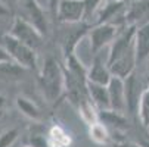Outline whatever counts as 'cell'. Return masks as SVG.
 <instances>
[{
    "mask_svg": "<svg viewBox=\"0 0 149 147\" xmlns=\"http://www.w3.org/2000/svg\"><path fill=\"white\" fill-rule=\"evenodd\" d=\"M9 34L13 35L15 38H18L19 41L25 43L27 46L33 47L34 50H38L41 47V44H43V40H45V35L24 16H15L13 18Z\"/></svg>",
    "mask_w": 149,
    "mask_h": 147,
    "instance_id": "obj_6",
    "label": "cell"
},
{
    "mask_svg": "<svg viewBox=\"0 0 149 147\" xmlns=\"http://www.w3.org/2000/svg\"><path fill=\"white\" fill-rule=\"evenodd\" d=\"M136 27H124L117 38L112 41L108 63L112 75L120 78H127L130 74L136 71L137 66V56H136Z\"/></svg>",
    "mask_w": 149,
    "mask_h": 147,
    "instance_id": "obj_1",
    "label": "cell"
},
{
    "mask_svg": "<svg viewBox=\"0 0 149 147\" xmlns=\"http://www.w3.org/2000/svg\"><path fill=\"white\" fill-rule=\"evenodd\" d=\"M25 147H31V146H25Z\"/></svg>",
    "mask_w": 149,
    "mask_h": 147,
    "instance_id": "obj_30",
    "label": "cell"
},
{
    "mask_svg": "<svg viewBox=\"0 0 149 147\" xmlns=\"http://www.w3.org/2000/svg\"><path fill=\"white\" fill-rule=\"evenodd\" d=\"M89 137L95 144L99 146H109L112 144V134L111 130L100 121L89 125Z\"/></svg>",
    "mask_w": 149,
    "mask_h": 147,
    "instance_id": "obj_17",
    "label": "cell"
},
{
    "mask_svg": "<svg viewBox=\"0 0 149 147\" xmlns=\"http://www.w3.org/2000/svg\"><path fill=\"white\" fill-rule=\"evenodd\" d=\"M10 60H12V57H10L9 52L6 50V47L5 46H0V65L6 63V62H10Z\"/></svg>",
    "mask_w": 149,
    "mask_h": 147,
    "instance_id": "obj_25",
    "label": "cell"
},
{
    "mask_svg": "<svg viewBox=\"0 0 149 147\" xmlns=\"http://www.w3.org/2000/svg\"><path fill=\"white\" fill-rule=\"evenodd\" d=\"M136 56H137V65L145 62L149 57V24L136 28Z\"/></svg>",
    "mask_w": 149,
    "mask_h": 147,
    "instance_id": "obj_15",
    "label": "cell"
},
{
    "mask_svg": "<svg viewBox=\"0 0 149 147\" xmlns=\"http://www.w3.org/2000/svg\"><path fill=\"white\" fill-rule=\"evenodd\" d=\"M15 104H16L18 110H21V113L24 116H27L33 121H38L41 118V112H40L38 106L31 99H28L25 96H18L15 100Z\"/></svg>",
    "mask_w": 149,
    "mask_h": 147,
    "instance_id": "obj_18",
    "label": "cell"
},
{
    "mask_svg": "<svg viewBox=\"0 0 149 147\" xmlns=\"http://www.w3.org/2000/svg\"><path fill=\"white\" fill-rule=\"evenodd\" d=\"M56 21L59 24H75L87 21V8L84 0H61Z\"/></svg>",
    "mask_w": 149,
    "mask_h": 147,
    "instance_id": "obj_8",
    "label": "cell"
},
{
    "mask_svg": "<svg viewBox=\"0 0 149 147\" xmlns=\"http://www.w3.org/2000/svg\"><path fill=\"white\" fill-rule=\"evenodd\" d=\"M19 135V131L16 128H10V130H6L0 134V147H10L16 138Z\"/></svg>",
    "mask_w": 149,
    "mask_h": 147,
    "instance_id": "obj_22",
    "label": "cell"
},
{
    "mask_svg": "<svg viewBox=\"0 0 149 147\" xmlns=\"http://www.w3.org/2000/svg\"><path fill=\"white\" fill-rule=\"evenodd\" d=\"M124 86H125V99H127V112L137 116L139 103L146 88V82H143L137 75V72L134 71L127 78H124Z\"/></svg>",
    "mask_w": 149,
    "mask_h": 147,
    "instance_id": "obj_9",
    "label": "cell"
},
{
    "mask_svg": "<svg viewBox=\"0 0 149 147\" xmlns=\"http://www.w3.org/2000/svg\"><path fill=\"white\" fill-rule=\"evenodd\" d=\"M89 96H90V100L93 101V104L97 108L99 112L111 109V99H109L108 86L89 82Z\"/></svg>",
    "mask_w": 149,
    "mask_h": 147,
    "instance_id": "obj_14",
    "label": "cell"
},
{
    "mask_svg": "<svg viewBox=\"0 0 149 147\" xmlns=\"http://www.w3.org/2000/svg\"><path fill=\"white\" fill-rule=\"evenodd\" d=\"M22 8H24V18L28 19L30 22L43 34L45 37L49 32V21L46 18L45 10L41 9L37 0H22Z\"/></svg>",
    "mask_w": 149,
    "mask_h": 147,
    "instance_id": "obj_10",
    "label": "cell"
},
{
    "mask_svg": "<svg viewBox=\"0 0 149 147\" xmlns=\"http://www.w3.org/2000/svg\"><path fill=\"white\" fill-rule=\"evenodd\" d=\"M112 72L106 62L100 59L99 55H95V59L92 62V66L87 71V79L89 82L102 84V86H108L109 81L112 79Z\"/></svg>",
    "mask_w": 149,
    "mask_h": 147,
    "instance_id": "obj_13",
    "label": "cell"
},
{
    "mask_svg": "<svg viewBox=\"0 0 149 147\" xmlns=\"http://www.w3.org/2000/svg\"><path fill=\"white\" fill-rule=\"evenodd\" d=\"M30 146L31 147H52L49 134H45L43 131H34L30 135Z\"/></svg>",
    "mask_w": 149,
    "mask_h": 147,
    "instance_id": "obj_21",
    "label": "cell"
},
{
    "mask_svg": "<svg viewBox=\"0 0 149 147\" xmlns=\"http://www.w3.org/2000/svg\"><path fill=\"white\" fill-rule=\"evenodd\" d=\"M38 84L45 99L55 104L65 96V75L63 65L55 57H47L38 72Z\"/></svg>",
    "mask_w": 149,
    "mask_h": 147,
    "instance_id": "obj_2",
    "label": "cell"
},
{
    "mask_svg": "<svg viewBox=\"0 0 149 147\" xmlns=\"http://www.w3.org/2000/svg\"><path fill=\"white\" fill-rule=\"evenodd\" d=\"M84 2H86V8H87V21H89V18H93L96 10L106 2V0H84Z\"/></svg>",
    "mask_w": 149,
    "mask_h": 147,
    "instance_id": "obj_23",
    "label": "cell"
},
{
    "mask_svg": "<svg viewBox=\"0 0 149 147\" xmlns=\"http://www.w3.org/2000/svg\"><path fill=\"white\" fill-rule=\"evenodd\" d=\"M108 90H109V99H111V109L125 113L127 112V99H125L124 78L114 75L108 84Z\"/></svg>",
    "mask_w": 149,
    "mask_h": 147,
    "instance_id": "obj_12",
    "label": "cell"
},
{
    "mask_svg": "<svg viewBox=\"0 0 149 147\" xmlns=\"http://www.w3.org/2000/svg\"><path fill=\"white\" fill-rule=\"evenodd\" d=\"M129 0H106V2L96 10L93 18V24H115L120 27H125V13L129 9Z\"/></svg>",
    "mask_w": 149,
    "mask_h": 147,
    "instance_id": "obj_5",
    "label": "cell"
},
{
    "mask_svg": "<svg viewBox=\"0 0 149 147\" xmlns=\"http://www.w3.org/2000/svg\"><path fill=\"white\" fill-rule=\"evenodd\" d=\"M145 82H146V87L149 86V71H148V74H146V79H145Z\"/></svg>",
    "mask_w": 149,
    "mask_h": 147,
    "instance_id": "obj_28",
    "label": "cell"
},
{
    "mask_svg": "<svg viewBox=\"0 0 149 147\" xmlns=\"http://www.w3.org/2000/svg\"><path fill=\"white\" fill-rule=\"evenodd\" d=\"M63 28L61 31V49L63 53V57H68L70 55L75 53V47L80 41L89 35V31L92 28V24H89L87 21H81V22L75 24H61Z\"/></svg>",
    "mask_w": 149,
    "mask_h": 147,
    "instance_id": "obj_4",
    "label": "cell"
},
{
    "mask_svg": "<svg viewBox=\"0 0 149 147\" xmlns=\"http://www.w3.org/2000/svg\"><path fill=\"white\" fill-rule=\"evenodd\" d=\"M3 46L9 52L12 60L24 69L36 71L37 69V50L19 41L10 34L3 35Z\"/></svg>",
    "mask_w": 149,
    "mask_h": 147,
    "instance_id": "obj_3",
    "label": "cell"
},
{
    "mask_svg": "<svg viewBox=\"0 0 149 147\" xmlns=\"http://www.w3.org/2000/svg\"><path fill=\"white\" fill-rule=\"evenodd\" d=\"M125 24L136 28L149 24V0H136L129 5L125 13Z\"/></svg>",
    "mask_w": 149,
    "mask_h": 147,
    "instance_id": "obj_11",
    "label": "cell"
},
{
    "mask_svg": "<svg viewBox=\"0 0 149 147\" xmlns=\"http://www.w3.org/2000/svg\"><path fill=\"white\" fill-rule=\"evenodd\" d=\"M5 106H6V99H5V96H2V94H0V115L3 113V110H5Z\"/></svg>",
    "mask_w": 149,
    "mask_h": 147,
    "instance_id": "obj_27",
    "label": "cell"
},
{
    "mask_svg": "<svg viewBox=\"0 0 149 147\" xmlns=\"http://www.w3.org/2000/svg\"><path fill=\"white\" fill-rule=\"evenodd\" d=\"M142 144H143L145 147H149V141H148V143H142Z\"/></svg>",
    "mask_w": 149,
    "mask_h": 147,
    "instance_id": "obj_29",
    "label": "cell"
},
{
    "mask_svg": "<svg viewBox=\"0 0 149 147\" xmlns=\"http://www.w3.org/2000/svg\"><path fill=\"white\" fill-rule=\"evenodd\" d=\"M124 27H120L115 24H95V25H92V28L89 31L92 53L99 55L103 47H106L108 44H112V41L117 38V35L120 34V31Z\"/></svg>",
    "mask_w": 149,
    "mask_h": 147,
    "instance_id": "obj_7",
    "label": "cell"
},
{
    "mask_svg": "<svg viewBox=\"0 0 149 147\" xmlns=\"http://www.w3.org/2000/svg\"><path fill=\"white\" fill-rule=\"evenodd\" d=\"M114 2H118V0H114Z\"/></svg>",
    "mask_w": 149,
    "mask_h": 147,
    "instance_id": "obj_31",
    "label": "cell"
},
{
    "mask_svg": "<svg viewBox=\"0 0 149 147\" xmlns=\"http://www.w3.org/2000/svg\"><path fill=\"white\" fill-rule=\"evenodd\" d=\"M61 0H47V6H49V13L50 16L56 21V13H58V6H59Z\"/></svg>",
    "mask_w": 149,
    "mask_h": 147,
    "instance_id": "obj_24",
    "label": "cell"
},
{
    "mask_svg": "<svg viewBox=\"0 0 149 147\" xmlns=\"http://www.w3.org/2000/svg\"><path fill=\"white\" fill-rule=\"evenodd\" d=\"M114 147H145V146L134 141H117L114 143Z\"/></svg>",
    "mask_w": 149,
    "mask_h": 147,
    "instance_id": "obj_26",
    "label": "cell"
},
{
    "mask_svg": "<svg viewBox=\"0 0 149 147\" xmlns=\"http://www.w3.org/2000/svg\"><path fill=\"white\" fill-rule=\"evenodd\" d=\"M137 118L143 127L149 130V86L145 88L142 94V99L139 103V110H137Z\"/></svg>",
    "mask_w": 149,
    "mask_h": 147,
    "instance_id": "obj_19",
    "label": "cell"
},
{
    "mask_svg": "<svg viewBox=\"0 0 149 147\" xmlns=\"http://www.w3.org/2000/svg\"><path fill=\"white\" fill-rule=\"evenodd\" d=\"M49 140L52 147H65L67 144H70V137L61 127H53L49 131Z\"/></svg>",
    "mask_w": 149,
    "mask_h": 147,
    "instance_id": "obj_20",
    "label": "cell"
},
{
    "mask_svg": "<svg viewBox=\"0 0 149 147\" xmlns=\"http://www.w3.org/2000/svg\"><path fill=\"white\" fill-rule=\"evenodd\" d=\"M125 113L108 109V110H102L99 112V121L103 122L109 130H115V133L125 130L129 125H127V119L124 116Z\"/></svg>",
    "mask_w": 149,
    "mask_h": 147,
    "instance_id": "obj_16",
    "label": "cell"
}]
</instances>
